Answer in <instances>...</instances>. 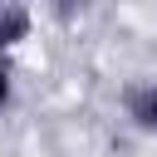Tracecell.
I'll use <instances>...</instances> for the list:
<instances>
[{
    "label": "cell",
    "instance_id": "3",
    "mask_svg": "<svg viewBox=\"0 0 157 157\" xmlns=\"http://www.w3.org/2000/svg\"><path fill=\"white\" fill-rule=\"evenodd\" d=\"M15 103V69H10V54H0V113Z\"/></svg>",
    "mask_w": 157,
    "mask_h": 157
},
{
    "label": "cell",
    "instance_id": "2",
    "mask_svg": "<svg viewBox=\"0 0 157 157\" xmlns=\"http://www.w3.org/2000/svg\"><path fill=\"white\" fill-rule=\"evenodd\" d=\"M29 34V10L25 5H0V54H10Z\"/></svg>",
    "mask_w": 157,
    "mask_h": 157
},
{
    "label": "cell",
    "instance_id": "1",
    "mask_svg": "<svg viewBox=\"0 0 157 157\" xmlns=\"http://www.w3.org/2000/svg\"><path fill=\"white\" fill-rule=\"evenodd\" d=\"M123 113H128L132 128L157 132V78H132L123 88Z\"/></svg>",
    "mask_w": 157,
    "mask_h": 157
}]
</instances>
